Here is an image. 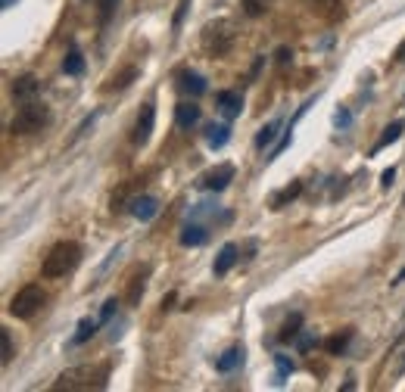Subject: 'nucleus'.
<instances>
[{
  "instance_id": "14",
  "label": "nucleus",
  "mask_w": 405,
  "mask_h": 392,
  "mask_svg": "<svg viewBox=\"0 0 405 392\" xmlns=\"http://www.w3.org/2000/svg\"><path fill=\"white\" fill-rule=\"evenodd\" d=\"M174 122H178V128L190 131L193 124L199 122V106H193V103H178V106H174Z\"/></svg>"
},
{
  "instance_id": "20",
  "label": "nucleus",
  "mask_w": 405,
  "mask_h": 392,
  "mask_svg": "<svg viewBox=\"0 0 405 392\" xmlns=\"http://www.w3.org/2000/svg\"><path fill=\"white\" fill-rule=\"evenodd\" d=\"M240 361H243V348H240V346H231L228 352H224L222 358L215 361V367H218L222 373H231L234 367H240Z\"/></svg>"
},
{
  "instance_id": "28",
  "label": "nucleus",
  "mask_w": 405,
  "mask_h": 392,
  "mask_svg": "<svg viewBox=\"0 0 405 392\" xmlns=\"http://www.w3.org/2000/svg\"><path fill=\"white\" fill-rule=\"evenodd\" d=\"M0 361H3V367L12 361V339H10V330H0Z\"/></svg>"
},
{
  "instance_id": "13",
  "label": "nucleus",
  "mask_w": 405,
  "mask_h": 392,
  "mask_svg": "<svg viewBox=\"0 0 405 392\" xmlns=\"http://www.w3.org/2000/svg\"><path fill=\"white\" fill-rule=\"evenodd\" d=\"M206 240H209V230H206L203 224L190 221L181 227V246H203Z\"/></svg>"
},
{
  "instance_id": "23",
  "label": "nucleus",
  "mask_w": 405,
  "mask_h": 392,
  "mask_svg": "<svg viewBox=\"0 0 405 392\" xmlns=\"http://www.w3.org/2000/svg\"><path fill=\"white\" fill-rule=\"evenodd\" d=\"M399 137H402V122H393L384 128V137H380L377 143H374V153H380L384 147H390V143H396Z\"/></svg>"
},
{
  "instance_id": "17",
  "label": "nucleus",
  "mask_w": 405,
  "mask_h": 392,
  "mask_svg": "<svg viewBox=\"0 0 405 392\" xmlns=\"http://www.w3.org/2000/svg\"><path fill=\"white\" fill-rule=\"evenodd\" d=\"M147 277H150V268H141V271L131 274V283H128V302L137 305L143 296V290H147Z\"/></svg>"
},
{
  "instance_id": "21",
  "label": "nucleus",
  "mask_w": 405,
  "mask_h": 392,
  "mask_svg": "<svg viewBox=\"0 0 405 392\" xmlns=\"http://www.w3.org/2000/svg\"><path fill=\"white\" fill-rule=\"evenodd\" d=\"M181 87L193 97H199V93H206V78L199 72H181Z\"/></svg>"
},
{
  "instance_id": "26",
  "label": "nucleus",
  "mask_w": 405,
  "mask_h": 392,
  "mask_svg": "<svg viewBox=\"0 0 405 392\" xmlns=\"http://www.w3.org/2000/svg\"><path fill=\"white\" fill-rule=\"evenodd\" d=\"M243 12H246L249 19H259V16H265V10H268V0H243Z\"/></svg>"
},
{
  "instance_id": "5",
  "label": "nucleus",
  "mask_w": 405,
  "mask_h": 392,
  "mask_svg": "<svg viewBox=\"0 0 405 392\" xmlns=\"http://www.w3.org/2000/svg\"><path fill=\"white\" fill-rule=\"evenodd\" d=\"M44 299H47V296H44V290L37 283L22 286V290L12 296V302H10V315L19 317V321H28V317H35L37 311H41Z\"/></svg>"
},
{
  "instance_id": "19",
  "label": "nucleus",
  "mask_w": 405,
  "mask_h": 392,
  "mask_svg": "<svg viewBox=\"0 0 405 392\" xmlns=\"http://www.w3.org/2000/svg\"><path fill=\"white\" fill-rule=\"evenodd\" d=\"M299 193H303V184H299V180L287 184L284 190H278V193L271 196V209H284V205H287V203H293V199H296Z\"/></svg>"
},
{
  "instance_id": "22",
  "label": "nucleus",
  "mask_w": 405,
  "mask_h": 392,
  "mask_svg": "<svg viewBox=\"0 0 405 392\" xmlns=\"http://www.w3.org/2000/svg\"><path fill=\"white\" fill-rule=\"evenodd\" d=\"M206 140H209V147H224V143L231 140V128L228 124H209L206 128Z\"/></svg>"
},
{
  "instance_id": "33",
  "label": "nucleus",
  "mask_w": 405,
  "mask_h": 392,
  "mask_svg": "<svg viewBox=\"0 0 405 392\" xmlns=\"http://www.w3.org/2000/svg\"><path fill=\"white\" fill-rule=\"evenodd\" d=\"M187 3H190V0H181L178 12H174V28H178V25H181V19H184V12H187Z\"/></svg>"
},
{
  "instance_id": "24",
  "label": "nucleus",
  "mask_w": 405,
  "mask_h": 392,
  "mask_svg": "<svg viewBox=\"0 0 405 392\" xmlns=\"http://www.w3.org/2000/svg\"><path fill=\"white\" fill-rule=\"evenodd\" d=\"M349 336H352V330H343V333H336V336H330L324 346H327V352L330 355H340L343 348H346V342H349Z\"/></svg>"
},
{
  "instance_id": "15",
  "label": "nucleus",
  "mask_w": 405,
  "mask_h": 392,
  "mask_svg": "<svg viewBox=\"0 0 405 392\" xmlns=\"http://www.w3.org/2000/svg\"><path fill=\"white\" fill-rule=\"evenodd\" d=\"M137 75H141V68H137V66H125L122 72H116L109 81H106L103 91H125V87H128L131 81L137 78Z\"/></svg>"
},
{
  "instance_id": "25",
  "label": "nucleus",
  "mask_w": 405,
  "mask_h": 392,
  "mask_svg": "<svg viewBox=\"0 0 405 392\" xmlns=\"http://www.w3.org/2000/svg\"><path fill=\"white\" fill-rule=\"evenodd\" d=\"M278 128H280V122H268L265 124V128H262L259 131V137H255V147H268V143H271L274 140V137H278Z\"/></svg>"
},
{
  "instance_id": "7",
  "label": "nucleus",
  "mask_w": 405,
  "mask_h": 392,
  "mask_svg": "<svg viewBox=\"0 0 405 392\" xmlns=\"http://www.w3.org/2000/svg\"><path fill=\"white\" fill-rule=\"evenodd\" d=\"M153 124H156V106L153 103H143L141 112H137V118H134V131H131V140H134V147H143V143L150 140V134H153Z\"/></svg>"
},
{
  "instance_id": "36",
  "label": "nucleus",
  "mask_w": 405,
  "mask_h": 392,
  "mask_svg": "<svg viewBox=\"0 0 405 392\" xmlns=\"http://www.w3.org/2000/svg\"><path fill=\"white\" fill-rule=\"evenodd\" d=\"M336 124H343V128H346V124H349V112H336Z\"/></svg>"
},
{
  "instance_id": "4",
  "label": "nucleus",
  "mask_w": 405,
  "mask_h": 392,
  "mask_svg": "<svg viewBox=\"0 0 405 392\" xmlns=\"http://www.w3.org/2000/svg\"><path fill=\"white\" fill-rule=\"evenodd\" d=\"M47 122H50L47 106L37 103V100H28V103H22L16 109V115H12V122H10V131L12 134H35V131H41Z\"/></svg>"
},
{
  "instance_id": "8",
  "label": "nucleus",
  "mask_w": 405,
  "mask_h": 392,
  "mask_svg": "<svg viewBox=\"0 0 405 392\" xmlns=\"http://www.w3.org/2000/svg\"><path fill=\"white\" fill-rule=\"evenodd\" d=\"M37 93H41V78H37V75H19V78L12 81V97L22 100V103L35 100Z\"/></svg>"
},
{
  "instance_id": "29",
  "label": "nucleus",
  "mask_w": 405,
  "mask_h": 392,
  "mask_svg": "<svg viewBox=\"0 0 405 392\" xmlns=\"http://www.w3.org/2000/svg\"><path fill=\"white\" fill-rule=\"evenodd\" d=\"M274 361H278V383H284V377L293 371V361H287L284 355H274Z\"/></svg>"
},
{
  "instance_id": "37",
  "label": "nucleus",
  "mask_w": 405,
  "mask_h": 392,
  "mask_svg": "<svg viewBox=\"0 0 405 392\" xmlns=\"http://www.w3.org/2000/svg\"><path fill=\"white\" fill-rule=\"evenodd\" d=\"M396 59H405V41L396 47Z\"/></svg>"
},
{
  "instance_id": "12",
  "label": "nucleus",
  "mask_w": 405,
  "mask_h": 392,
  "mask_svg": "<svg viewBox=\"0 0 405 392\" xmlns=\"http://www.w3.org/2000/svg\"><path fill=\"white\" fill-rule=\"evenodd\" d=\"M237 259H240V255H237V243H224V246H222V252L215 255V265H212L215 277H224V274H228L231 268L237 265Z\"/></svg>"
},
{
  "instance_id": "32",
  "label": "nucleus",
  "mask_w": 405,
  "mask_h": 392,
  "mask_svg": "<svg viewBox=\"0 0 405 392\" xmlns=\"http://www.w3.org/2000/svg\"><path fill=\"white\" fill-rule=\"evenodd\" d=\"M290 56H293L290 47H280L278 53H274V59H278V66H287V62H290Z\"/></svg>"
},
{
  "instance_id": "1",
  "label": "nucleus",
  "mask_w": 405,
  "mask_h": 392,
  "mask_svg": "<svg viewBox=\"0 0 405 392\" xmlns=\"http://www.w3.org/2000/svg\"><path fill=\"white\" fill-rule=\"evenodd\" d=\"M106 380H109V361H100V364H78L69 367L56 377L53 389L62 392H87V389H106Z\"/></svg>"
},
{
  "instance_id": "9",
  "label": "nucleus",
  "mask_w": 405,
  "mask_h": 392,
  "mask_svg": "<svg viewBox=\"0 0 405 392\" xmlns=\"http://www.w3.org/2000/svg\"><path fill=\"white\" fill-rule=\"evenodd\" d=\"M215 103H218V112H222L224 118H237L243 112V97L237 91H218Z\"/></svg>"
},
{
  "instance_id": "16",
  "label": "nucleus",
  "mask_w": 405,
  "mask_h": 392,
  "mask_svg": "<svg viewBox=\"0 0 405 392\" xmlns=\"http://www.w3.org/2000/svg\"><path fill=\"white\" fill-rule=\"evenodd\" d=\"M97 327H100V317H81L78 327H75V336H72V342H69V346H84V342L91 339L93 333H97Z\"/></svg>"
},
{
  "instance_id": "35",
  "label": "nucleus",
  "mask_w": 405,
  "mask_h": 392,
  "mask_svg": "<svg viewBox=\"0 0 405 392\" xmlns=\"http://www.w3.org/2000/svg\"><path fill=\"white\" fill-rule=\"evenodd\" d=\"M312 348V336L305 333V336H299V352H309Z\"/></svg>"
},
{
  "instance_id": "38",
  "label": "nucleus",
  "mask_w": 405,
  "mask_h": 392,
  "mask_svg": "<svg viewBox=\"0 0 405 392\" xmlns=\"http://www.w3.org/2000/svg\"><path fill=\"white\" fill-rule=\"evenodd\" d=\"M12 3H16V0H0V6H3V10H10Z\"/></svg>"
},
{
  "instance_id": "31",
  "label": "nucleus",
  "mask_w": 405,
  "mask_h": 392,
  "mask_svg": "<svg viewBox=\"0 0 405 392\" xmlns=\"http://www.w3.org/2000/svg\"><path fill=\"white\" fill-rule=\"evenodd\" d=\"M116 308H118V302H116V299H109V302L103 305V311H100V324H109L112 315H116Z\"/></svg>"
},
{
  "instance_id": "18",
  "label": "nucleus",
  "mask_w": 405,
  "mask_h": 392,
  "mask_svg": "<svg viewBox=\"0 0 405 392\" xmlns=\"http://www.w3.org/2000/svg\"><path fill=\"white\" fill-rule=\"evenodd\" d=\"M62 72L66 75H84V56H81V50L75 47H69V53H66V59H62Z\"/></svg>"
},
{
  "instance_id": "3",
  "label": "nucleus",
  "mask_w": 405,
  "mask_h": 392,
  "mask_svg": "<svg viewBox=\"0 0 405 392\" xmlns=\"http://www.w3.org/2000/svg\"><path fill=\"white\" fill-rule=\"evenodd\" d=\"M234 41H237V31L228 19H215L203 28V50L212 56V59H222L234 50Z\"/></svg>"
},
{
  "instance_id": "11",
  "label": "nucleus",
  "mask_w": 405,
  "mask_h": 392,
  "mask_svg": "<svg viewBox=\"0 0 405 392\" xmlns=\"http://www.w3.org/2000/svg\"><path fill=\"white\" fill-rule=\"evenodd\" d=\"M128 212L137 218V221H153L156 212H159V203L153 196H134L128 203Z\"/></svg>"
},
{
  "instance_id": "27",
  "label": "nucleus",
  "mask_w": 405,
  "mask_h": 392,
  "mask_svg": "<svg viewBox=\"0 0 405 392\" xmlns=\"http://www.w3.org/2000/svg\"><path fill=\"white\" fill-rule=\"evenodd\" d=\"M299 324H303V317H299V315H293L290 321L284 324V330H280V342L296 339V336H299Z\"/></svg>"
},
{
  "instance_id": "10",
  "label": "nucleus",
  "mask_w": 405,
  "mask_h": 392,
  "mask_svg": "<svg viewBox=\"0 0 405 392\" xmlns=\"http://www.w3.org/2000/svg\"><path fill=\"white\" fill-rule=\"evenodd\" d=\"M305 6H309L315 16L327 19V22H336V19H343V0H303Z\"/></svg>"
},
{
  "instance_id": "2",
  "label": "nucleus",
  "mask_w": 405,
  "mask_h": 392,
  "mask_svg": "<svg viewBox=\"0 0 405 392\" xmlns=\"http://www.w3.org/2000/svg\"><path fill=\"white\" fill-rule=\"evenodd\" d=\"M81 261V246L75 240H60L47 255H44V265H41V274L47 280L53 277H66L69 271H75V265Z\"/></svg>"
},
{
  "instance_id": "34",
  "label": "nucleus",
  "mask_w": 405,
  "mask_h": 392,
  "mask_svg": "<svg viewBox=\"0 0 405 392\" xmlns=\"http://www.w3.org/2000/svg\"><path fill=\"white\" fill-rule=\"evenodd\" d=\"M393 178H396V168H386V171H384V178H380V184H384V187H390V184H393Z\"/></svg>"
},
{
  "instance_id": "6",
  "label": "nucleus",
  "mask_w": 405,
  "mask_h": 392,
  "mask_svg": "<svg viewBox=\"0 0 405 392\" xmlns=\"http://www.w3.org/2000/svg\"><path fill=\"white\" fill-rule=\"evenodd\" d=\"M234 180V165L231 162H222V165H215V168H209L206 174H199V180H197V187L199 190H224V187Z\"/></svg>"
},
{
  "instance_id": "30",
  "label": "nucleus",
  "mask_w": 405,
  "mask_h": 392,
  "mask_svg": "<svg viewBox=\"0 0 405 392\" xmlns=\"http://www.w3.org/2000/svg\"><path fill=\"white\" fill-rule=\"evenodd\" d=\"M97 6H100V22H109V16H112V10H116V0H97Z\"/></svg>"
}]
</instances>
